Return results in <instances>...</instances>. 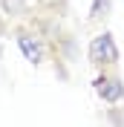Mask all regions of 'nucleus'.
<instances>
[{
  "label": "nucleus",
  "instance_id": "obj_1",
  "mask_svg": "<svg viewBox=\"0 0 124 127\" xmlns=\"http://www.w3.org/2000/svg\"><path fill=\"white\" fill-rule=\"evenodd\" d=\"M87 58L93 66H116L118 64V46H116V38L110 35L107 29L98 32L93 40H90V49H87Z\"/></svg>",
  "mask_w": 124,
  "mask_h": 127
},
{
  "label": "nucleus",
  "instance_id": "obj_2",
  "mask_svg": "<svg viewBox=\"0 0 124 127\" xmlns=\"http://www.w3.org/2000/svg\"><path fill=\"white\" fill-rule=\"evenodd\" d=\"M93 90L104 104H118L124 98V84L116 72H101L98 78L93 81Z\"/></svg>",
  "mask_w": 124,
  "mask_h": 127
},
{
  "label": "nucleus",
  "instance_id": "obj_3",
  "mask_svg": "<svg viewBox=\"0 0 124 127\" xmlns=\"http://www.w3.org/2000/svg\"><path fill=\"white\" fill-rule=\"evenodd\" d=\"M17 49H20V55L26 58L29 64H43V58H46V46H43V40L35 35V32H26L20 29L17 32Z\"/></svg>",
  "mask_w": 124,
  "mask_h": 127
},
{
  "label": "nucleus",
  "instance_id": "obj_4",
  "mask_svg": "<svg viewBox=\"0 0 124 127\" xmlns=\"http://www.w3.org/2000/svg\"><path fill=\"white\" fill-rule=\"evenodd\" d=\"M113 15V0H93L90 6V23H104Z\"/></svg>",
  "mask_w": 124,
  "mask_h": 127
},
{
  "label": "nucleus",
  "instance_id": "obj_5",
  "mask_svg": "<svg viewBox=\"0 0 124 127\" xmlns=\"http://www.w3.org/2000/svg\"><path fill=\"white\" fill-rule=\"evenodd\" d=\"M0 9H3L6 15H23L26 12L23 0H0Z\"/></svg>",
  "mask_w": 124,
  "mask_h": 127
}]
</instances>
